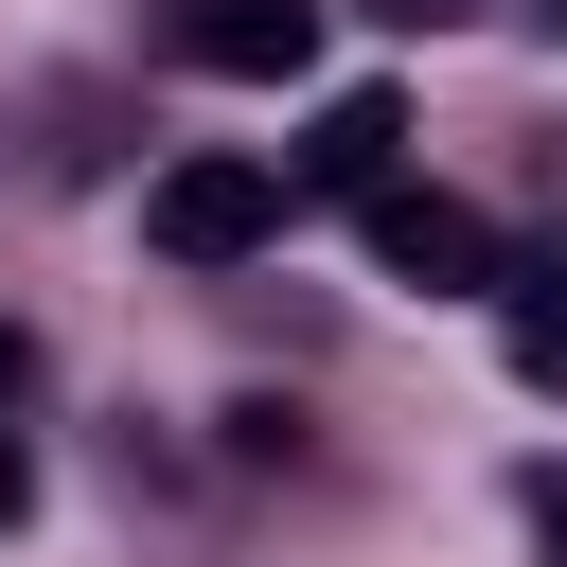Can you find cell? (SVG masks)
I'll list each match as a JSON object with an SVG mask.
<instances>
[{
	"instance_id": "cell-1",
	"label": "cell",
	"mask_w": 567,
	"mask_h": 567,
	"mask_svg": "<svg viewBox=\"0 0 567 567\" xmlns=\"http://www.w3.org/2000/svg\"><path fill=\"white\" fill-rule=\"evenodd\" d=\"M142 230H159L177 266H248V248L284 230V159H159Z\"/></svg>"
},
{
	"instance_id": "cell-2",
	"label": "cell",
	"mask_w": 567,
	"mask_h": 567,
	"mask_svg": "<svg viewBox=\"0 0 567 567\" xmlns=\"http://www.w3.org/2000/svg\"><path fill=\"white\" fill-rule=\"evenodd\" d=\"M354 213H372V266H390V284H496L478 195H443V177H372Z\"/></svg>"
},
{
	"instance_id": "cell-3",
	"label": "cell",
	"mask_w": 567,
	"mask_h": 567,
	"mask_svg": "<svg viewBox=\"0 0 567 567\" xmlns=\"http://www.w3.org/2000/svg\"><path fill=\"white\" fill-rule=\"evenodd\" d=\"M177 71L301 89V71H319V0H177Z\"/></svg>"
},
{
	"instance_id": "cell-4",
	"label": "cell",
	"mask_w": 567,
	"mask_h": 567,
	"mask_svg": "<svg viewBox=\"0 0 567 567\" xmlns=\"http://www.w3.org/2000/svg\"><path fill=\"white\" fill-rule=\"evenodd\" d=\"M390 159H408V106H390V89H337V106L301 124V159H284V195H372Z\"/></svg>"
},
{
	"instance_id": "cell-5",
	"label": "cell",
	"mask_w": 567,
	"mask_h": 567,
	"mask_svg": "<svg viewBox=\"0 0 567 567\" xmlns=\"http://www.w3.org/2000/svg\"><path fill=\"white\" fill-rule=\"evenodd\" d=\"M496 337H514L532 390H567V266H549V248H532V266L496 248Z\"/></svg>"
},
{
	"instance_id": "cell-6",
	"label": "cell",
	"mask_w": 567,
	"mask_h": 567,
	"mask_svg": "<svg viewBox=\"0 0 567 567\" xmlns=\"http://www.w3.org/2000/svg\"><path fill=\"white\" fill-rule=\"evenodd\" d=\"M514 514H532V549L567 567V461H532V478H514Z\"/></svg>"
},
{
	"instance_id": "cell-7",
	"label": "cell",
	"mask_w": 567,
	"mask_h": 567,
	"mask_svg": "<svg viewBox=\"0 0 567 567\" xmlns=\"http://www.w3.org/2000/svg\"><path fill=\"white\" fill-rule=\"evenodd\" d=\"M18 514H35V461H18V425H0V532H18Z\"/></svg>"
},
{
	"instance_id": "cell-8",
	"label": "cell",
	"mask_w": 567,
	"mask_h": 567,
	"mask_svg": "<svg viewBox=\"0 0 567 567\" xmlns=\"http://www.w3.org/2000/svg\"><path fill=\"white\" fill-rule=\"evenodd\" d=\"M18 390H35V337H18V319H0V408H18Z\"/></svg>"
},
{
	"instance_id": "cell-9",
	"label": "cell",
	"mask_w": 567,
	"mask_h": 567,
	"mask_svg": "<svg viewBox=\"0 0 567 567\" xmlns=\"http://www.w3.org/2000/svg\"><path fill=\"white\" fill-rule=\"evenodd\" d=\"M372 18H408V35H443V18H478V0H372Z\"/></svg>"
},
{
	"instance_id": "cell-10",
	"label": "cell",
	"mask_w": 567,
	"mask_h": 567,
	"mask_svg": "<svg viewBox=\"0 0 567 567\" xmlns=\"http://www.w3.org/2000/svg\"><path fill=\"white\" fill-rule=\"evenodd\" d=\"M514 18H532V35H549V53H567V0H514Z\"/></svg>"
}]
</instances>
